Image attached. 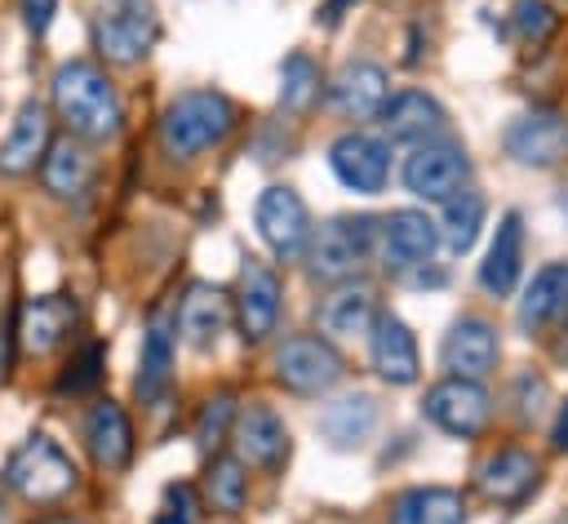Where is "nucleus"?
<instances>
[{
    "label": "nucleus",
    "instance_id": "18",
    "mask_svg": "<svg viewBox=\"0 0 568 524\" xmlns=\"http://www.w3.org/2000/svg\"><path fill=\"white\" fill-rule=\"evenodd\" d=\"M541 484V462L528 449H497L479 466V493L497 506H519L537 493Z\"/></svg>",
    "mask_w": 568,
    "mask_h": 524
},
{
    "label": "nucleus",
    "instance_id": "31",
    "mask_svg": "<svg viewBox=\"0 0 568 524\" xmlns=\"http://www.w3.org/2000/svg\"><path fill=\"white\" fill-rule=\"evenodd\" d=\"M479 226H484V195L479 191H457L453 200H444V222H439V235L453 253H466L475 240H479Z\"/></svg>",
    "mask_w": 568,
    "mask_h": 524
},
{
    "label": "nucleus",
    "instance_id": "26",
    "mask_svg": "<svg viewBox=\"0 0 568 524\" xmlns=\"http://www.w3.org/2000/svg\"><path fill=\"white\" fill-rule=\"evenodd\" d=\"M390 524H466V502L457 488L444 484H422L395 497Z\"/></svg>",
    "mask_w": 568,
    "mask_h": 524
},
{
    "label": "nucleus",
    "instance_id": "38",
    "mask_svg": "<svg viewBox=\"0 0 568 524\" xmlns=\"http://www.w3.org/2000/svg\"><path fill=\"white\" fill-rule=\"evenodd\" d=\"M164 497H169V506H173V511H169L173 524H191V520H195V488H191V484H169Z\"/></svg>",
    "mask_w": 568,
    "mask_h": 524
},
{
    "label": "nucleus",
    "instance_id": "40",
    "mask_svg": "<svg viewBox=\"0 0 568 524\" xmlns=\"http://www.w3.org/2000/svg\"><path fill=\"white\" fill-rule=\"evenodd\" d=\"M550 444L555 449H568V404L559 409V417H555V431H550Z\"/></svg>",
    "mask_w": 568,
    "mask_h": 524
},
{
    "label": "nucleus",
    "instance_id": "28",
    "mask_svg": "<svg viewBox=\"0 0 568 524\" xmlns=\"http://www.w3.org/2000/svg\"><path fill=\"white\" fill-rule=\"evenodd\" d=\"M377 426V400L355 391V395H342L333 400L324 413H320V435L333 444V449H355L373 435Z\"/></svg>",
    "mask_w": 568,
    "mask_h": 524
},
{
    "label": "nucleus",
    "instance_id": "21",
    "mask_svg": "<svg viewBox=\"0 0 568 524\" xmlns=\"http://www.w3.org/2000/svg\"><path fill=\"white\" fill-rule=\"evenodd\" d=\"M231 311H235V302H231L226 289H217V284H191L186 298H182V306H178L182 342L195 346V351H209L226 333Z\"/></svg>",
    "mask_w": 568,
    "mask_h": 524
},
{
    "label": "nucleus",
    "instance_id": "11",
    "mask_svg": "<svg viewBox=\"0 0 568 524\" xmlns=\"http://www.w3.org/2000/svg\"><path fill=\"white\" fill-rule=\"evenodd\" d=\"M235 320L244 342H262L275 333L280 320V275L262 258H244L240 266V289H235Z\"/></svg>",
    "mask_w": 568,
    "mask_h": 524
},
{
    "label": "nucleus",
    "instance_id": "25",
    "mask_svg": "<svg viewBox=\"0 0 568 524\" xmlns=\"http://www.w3.org/2000/svg\"><path fill=\"white\" fill-rule=\"evenodd\" d=\"M519 271H524V222H519V213H501L488 258L479 262V284L493 298H506L519 284Z\"/></svg>",
    "mask_w": 568,
    "mask_h": 524
},
{
    "label": "nucleus",
    "instance_id": "44",
    "mask_svg": "<svg viewBox=\"0 0 568 524\" xmlns=\"http://www.w3.org/2000/svg\"><path fill=\"white\" fill-rule=\"evenodd\" d=\"M155 524H173V520H169V515H160V520H155Z\"/></svg>",
    "mask_w": 568,
    "mask_h": 524
},
{
    "label": "nucleus",
    "instance_id": "14",
    "mask_svg": "<svg viewBox=\"0 0 568 524\" xmlns=\"http://www.w3.org/2000/svg\"><path fill=\"white\" fill-rule=\"evenodd\" d=\"M506 151L528 169H555L568 155V120L559 111H528L510 120Z\"/></svg>",
    "mask_w": 568,
    "mask_h": 524
},
{
    "label": "nucleus",
    "instance_id": "33",
    "mask_svg": "<svg viewBox=\"0 0 568 524\" xmlns=\"http://www.w3.org/2000/svg\"><path fill=\"white\" fill-rule=\"evenodd\" d=\"M204 493L217 511H244L248 502V475H244V462L231 457V453H213L209 457V471H204Z\"/></svg>",
    "mask_w": 568,
    "mask_h": 524
},
{
    "label": "nucleus",
    "instance_id": "27",
    "mask_svg": "<svg viewBox=\"0 0 568 524\" xmlns=\"http://www.w3.org/2000/svg\"><path fill=\"white\" fill-rule=\"evenodd\" d=\"M373 324H377V298L368 284H342L320 306V329L333 337H359L373 333Z\"/></svg>",
    "mask_w": 568,
    "mask_h": 524
},
{
    "label": "nucleus",
    "instance_id": "29",
    "mask_svg": "<svg viewBox=\"0 0 568 524\" xmlns=\"http://www.w3.org/2000/svg\"><path fill=\"white\" fill-rule=\"evenodd\" d=\"M40 178H44L49 195L75 200V195H84L89 182H93V160L84 155L80 142L67 138V142H53V147H49V155H44V164H40Z\"/></svg>",
    "mask_w": 568,
    "mask_h": 524
},
{
    "label": "nucleus",
    "instance_id": "16",
    "mask_svg": "<svg viewBox=\"0 0 568 524\" xmlns=\"http://www.w3.org/2000/svg\"><path fill=\"white\" fill-rule=\"evenodd\" d=\"M80 320V306L75 298L67 293H40V298H27L22 302V315H18V342L27 355H49L67 342V333L75 329Z\"/></svg>",
    "mask_w": 568,
    "mask_h": 524
},
{
    "label": "nucleus",
    "instance_id": "13",
    "mask_svg": "<svg viewBox=\"0 0 568 524\" xmlns=\"http://www.w3.org/2000/svg\"><path fill=\"white\" fill-rule=\"evenodd\" d=\"M497 355H501L497 329L479 315H462L439 346V364L448 369V377H470V382H484L497 369Z\"/></svg>",
    "mask_w": 568,
    "mask_h": 524
},
{
    "label": "nucleus",
    "instance_id": "24",
    "mask_svg": "<svg viewBox=\"0 0 568 524\" xmlns=\"http://www.w3.org/2000/svg\"><path fill=\"white\" fill-rule=\"evenodd\" d=\"M519 324L528 333L568 324V262H550L532 275V284L524 289V302H519Z\"/></svg>",
    "mask_w": 568,
    "mask_h": 524
},
{
    "label": "nucleus",
    "instance_id": "41",
    "mask_svg": "<svg viewBox=\"0 0 568 524\" xmlns=\"http://www.w3.org/2000/svg\"><path fill=\"white\" fill-rule=\"evenodd\" d=\"M4 369H9V333L0 329V377H4Z\"/></svg>",
    "mask_w": 568,
    "mask_h": 524
},
{
    "label": "nucleus",
    "instance_id": "22",
    "mask_svg": "<svg viewBox=\"0 0 568 524\" xmlns=\"http://www.w3.org/2000/svg\"><path fill=\"white\" fill-rule=\"evenodd\" d=\"M49 111L40 102H22L18 115H13V129L9 138L0 142V173L4 178H22L31 173L36 164H44L49 155Z\"/></svg>",
    "mask_w": 568,
    "mask_h": 524
},
{
    "label": "nucleus",
    "instance_id": "9",
    "mask_svg": "<svg viewBox=\"0 0 568 524\" xmlns=\"http://www.w3.org/2000/svg\"><path fill=\"white\" fill-rule=\"evenodd\" d=\"M328 169L337 173V182L346 191L377 195L390 182V142L373 138V133H342L328 147Z\"/></svg>",
    "mask_w": 568,
    "mask_h": 524
},
{
    "label": "nucleus",
    "instance_id": "32",
    "mask_svg": "<svg viewBox=\"0 0 568 524\" xmlns=\"http://www.w3.org/2000/svg\"><path fill=\"white\" fill-rule=\"evenodd\" d=\"M320 102V67L306 53H288L280 67V107L288 115H306Z\"/></svg>",
    "mask_w": 568,
    "mask_h": 524
},
{
    "label": "nucleus",
    "instance_id": "6",
    "mask_svg": "<svg viewBox=\"0 0 568 524\" xmlns=\"http://www.w3.org/2000/svg\"><path fill=\"white\" fill-rule=\"evenodd\" d=\"M253 218H257V235H262V244H266L280 262H297V258H306V244H311L315 226H311V209H306V200H302L293 187H266V191L257 195Z\"/></svg>",
    "mask_w": 568,
    "mask_h": 524
},
{
    "label": "nucleus",
    "instance_id": "3",
    "mask_svg": "<svg viewBox=\"0 0 568 524\" xmlns=\"http://www.w3.org/2000/svg\"><path fill=\"white\" fill-rule=\"evenodd\" d=\"M4 484H9L18 497L36 502V506H53V502H62V497L75 493L80 471H75V462L62 453L58 440L31 435L27 444L13 449L9 466H4Z\"/></svg>",
    "mask_w": 568,
    "mask_h": 524
},
{
    "label": "nucleus",
    "instance_id": "12",
    "mask_svg": "<svg viewBox=\"0 0 568 524\" xmlns=\"http://www.w3.org/2000/svg\"><path fill=\"white\" fill-rule=\"evenodd\" d=\"M377 244H382L386 271H417L439 249V226L422 209H395L390 218H382Z\"/></svg>",
    "mask_w": 568,
    "mask_h": 524
},
{
    "label": "nucleus",
    "instance_id": "19",
    "mask_svg": "<svg viewBox=\"0 0 568 524\" xmlns=\"http://www.w3.org/2000/svg\"><path fill=\"white\" fill-rule=\"evenodd\" d=\"M368 351H373V369H377L382 382H390V386H413V382L422 377L417 337H413V329H408L399 315H377Z\"/></svg>",
    "mask_w": 568,
    "mask_h": 524
},
{
    "label": "nucleus",
    "instance_id": "34",
    "mask_svg": "<svg viewBox=\"0 0 568 524\" xmlns=\"http://www.w3.org/2000/svg\"><path fill=\"white\" fill-rule=\"evenodd\" d=\"M510 27H515V36L524 40V44H546L550 36H555V27H559V13L546 4V0H515V9H510Z\"/></svg>",
    "mask_w": 568,
    "mask_h": 524
},
{
    "label": "nucleus",
    "instance_id": "1",
    "mask_svg": "<svg viewBox=\"0 0 568 524\" xmlns=\"http://www.w3.org/2000/svg\"><path fill=\"white\" fill-rule=\"evenodd\" d=\"M53 107L62 124L84 142H111L124 124L115 84L98 62H84V58H71L53 71Z\"/></svg>",
    "mask_w": 568,
    "mask_h": 524
},
{
    "label": "nucleus",
    "instance_id": "7",
    "mask_svg": "<svg viewBox=\"0 0 568 524\" xmlns=\"http://www.w3.org/2000/svg\"><path fill=\"white\" fill-rule=\"evenodd\" d=\"M422 417L430 426H439L444 435L453 440H475L488 417H493V400L484 391V382H470V377H444L426 391L422 400Z\"/></svg>",
    "mask_w": 568,
    "mask_h": 524
},
{
    "label": "nucleus",
    "instance_id": "5",
    "mask_svg": "<svg viewBox=\"0 0 568 524\" xmlns=\"http://www.w3.org/2000/svg\"><path fill=\"white\" fill-rule=\"evenodd\" d=\"M160 40V13L155 0H102L93 18V44L106 62L133 67L151 53Z\"/></svg>",
    "mask_w": 568,
    "mask_h": 524
},
{
    "label": "nucleus",
    "instance_id": "4",
    "mask_svg": "<svg viewBox=\"0 0 568 524\" xmlns=\"http://www.w3.org/2000/svg\"><path fill=\"white\" fill-rule=\"evenodd\" d=\"M377 226L368 213L359 218H328L311 244H306V266L315 280H328V284H346L364 262L368 253L377 249Z\"/></svg>",
    "mask_w": 568,
    "mask_h": 524
},
{
    "label": "nucleus",
    "instance_id": "10",
    "mask_svg": "<svg viewBox=\"0 0 568 524\" xmlns=\"http://www.w3.org/2000/svg\"><path fill=\"white\" fill-rule=\"evenodd\" d=\"M466 178H470V160L448 142H426L404 160V187L426 204L453 200L457 191H466Z\"/></svg>",
    "mask_w": 568,
    "mask_h": 524
},
{
    "label": "nucleus",
    "instance_id": "43",
    "mask_svg": "<svg viewBox=\"0 0 568 524\" xmlns=\"http://www.w3.org/2000/svg\"><path fill=\"white\" fill-rule=\"evenodd\" d=\"M555 355H559V360H564V364H568V337H564V342H559V346H555Z\"/></svg>",
    "mask_w": 568,
    "mask_h": 524
},
{
    "label": "nucleus",
    "instance_id": "8",
    "mask_svg": "<svg viewBox=\"0 0 568 524\" xmlns=\"http://www.w3.org/2000/svg\"><path fill=\"white\" fill-rule=\"evenodd\" d=\"M342 355L333 351L328 337H315V333H297L280 346L275 355V377L280 386H288L293 395H324L342 382Z\"/></svg>",
    "mask_w": 568,
    "mask_h": 524
},
{
    "label": "nucleus",
    "instance_id": "37",
    "mask_svg": "<svg viewBox=\"0 0 568 524\" xmlns=\"http://www.w3.org/2000/svg\"><path fill=\"white\" fill-rule=\"evenodd\" d=\"M18 4H22L27 31H31V36H44L49 22H53V13H58V0H18Z\"/></svg>",
    "mask_w": 568,
    "mask_h": 524
},
{
    "label": "nucleus",
    "instance_id": "17",
    "mask_svg": "<svg viewBox=\"0 0 568 524\" xmlns=\"http://www.w3.org/2000/svg\"><path fill=\"white\" fill-rule=\"evenodd\" d=\"M382 129L390 142H413V147H426V142H439L448 133V115L444 107L422 93V89H408V93H395L386 107H382Z\"/></svg>",
    "mask_w": 568,
    "mask_h": 524
},
{
    "label": "nucleus",
    "instance_id": "35",
    "mask_svg": "<svg viewBox=\"0 0 568 524\" xmlns=\"http://www.w3.org/2000/svg\"><path fill=\"white\" fill-rule=\"evenodd\" d=\"M231 422H235V400L222 391V395H213V400L200 409V422H195V444H200V453H217L222 440H226V431H231Z\"/></svg>",
    "mask_w": 568,
    "mask_h": 524
},
{
    "label": "nucleus",
    "instance_id": "2",
    "mask_svg": "<svg viewBox=\"0 0 568 524\" xmlns=\"http://www.w3.org/2000/svg\"><path fill=\"white\" fill-rule=\"evenodd\" d=\"M231 129H235L231 98L217 89H191V93L169 102V111L160 120V142L173 160H191V155L217 147Z\"/></svg>",
    "mask_w": 568,
    "mask_h": 524
},
{
    "label": "nucleus",
    "instance_id": "42",
    "mask_svg": "<svg viewBox=\"0 0 568 524\" xmlns=\"http://www.w3.org/2000/svg\"><path fill=\"white\" fill-rule=\"evenodd\" d=\"M40 524H80V520H71V515H49V520H40Z\"/></svg>",
    "mask_w": 568,
    "mask_h": 524
},
{
    "label": "nucleus",
    "instance_id": "23",
    "mask_svg": "<svg viewBox=\"0 0 568 524\" xmlns=\"http://www.w3.org/2000/svg\"><path fill=\"white\" fill-rule=\"evenodd\" d=\"M84 440H89V453L102 471H124L129 457H133V426H129V413L115 400H98L89 409Z\"/></svg>",
    "mask_w": 568,
    "mask_h": 524
},
{
    "label": "nucleus",
    "instance_id": "30",
    "mask_svg": "<svg viewBox=\"0 0 568 524\" xmlns=\"http://www.w3.org/2000/svg\"><path fill=\"white\" fill-rule=\"evenodd\" d=\"M173 382V333L155 320L142 337V369H138V395L142 404H155Z\"/></svg>",
    "mask_w": 568,
    "mask_h": 524
},
{
    "label": "nucleus",
    "instance_id": "36",
    "mask_svg": "<svg viewBox=\"0 0 568 524\" xmlns=\"http://www.w3.org/2000/svg\"><path fill=\"white\" fill-rule=\"evenodd\" d=\"M102 346L98 342H89V346H80V355L67 364V373L58 377V391L62 395H84V391H93L98 382H102Z\"/></svg>",
    "mask_w": 568,
    "mask_h": 524
},
{
    "label": "nucleus",
    "instance_id": "15",
    "mask_svg": "<svg viewBox=\"0 0 568 524\" xmlns=\"http://www.w3.org/2000/svg\"><path fill=\"white\" fill-rule=\"evenodd\" d=\"M328 102L337 115L346 120H373L382 115V107L390 102V80H386V67L368 62V58H355L346 62L333 84H328Z\"/></svg>",
    "mask_w": 568,
    "mask_h": 524
},
{
    "label": "nucleus",
    "instance_id": "20",
    "mask_svg": "<svg viewBox=\"0 0 568 524\" xmlns=\"http://www.w3.org/2000/svg\"><path fill=\"white\" fill-rule=\"evenodd\" d=\"M231 435H235L240 457L253 462V466L275 471V466L288 457V426H284V417H280L271 404H248V409H240Z\"/></svg>",
    "mask_w": 568,
    "mask_h": 524
},
{
    "label": "nucleus",
    "instance_id": "39",
    "mask_svg": "<svg viewBox=\"0 0 568 524\" xmlns=\"http://www.w3.org/2000/svg\"><path fill=\"white\" fill-rule=\"evenodd\" d=\"M346 4H355V0H328V4L315 13V22H324V27H337V22H342V13H346Z\"/></svg>",
    "mask_w": 568,
    "mask_h": 524
}]
</instances>
